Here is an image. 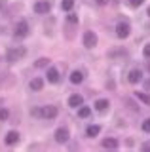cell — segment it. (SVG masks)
<instances>
[{
  "label": "cell",
  "instance_id": "obj_8",
  "mask_svg": "<svg viewBox=\"0 0 150 152\" xmlns=\"http://www.w3.org/2000/svg\"><path fill=\"white\" fill-rule=\"evenodd\" d=\"M46 80H48V84H59L61 82V72H59V69L57 66H51V65H48L46 66V76H44Z\"/></svg>",
  "mask_w": 150,
  "mask_h": 152
},
{
  "label": "cell",
  "instance_id": "obj_25",
  "mask_svg": "<svg viewBox=\"0 0 150 152\" xmlns=\"http://www.w3.org/2000/svg\"><path fill=\"white\" fill-rule=\"evenodd\" d=\"M29 114H31L32 118H40V120H42V108L40 107H32L31 110H29Z\"/></svg>",
  "mask_w": 150,
  "mask_h": 152
},
{
  "label": "cell",
  "instance_id": "obj_22",
  "mask_svg": "<svg viewBox=\"0 0 150 152\" xmlns=\"http://www.w3.org/2000/svg\"><path fill=\"white\" fill-rule=\"evenodd\" d=\"M50 63H51V61L48 59V57H40V59L34 61V66H36V69H46Z\"/></svg>",
  "mask_w": 150,
  "mask_h": 152
},
{
  "label": "cell",
  "instance_id": "obj_34",
  "mask_svg": "<svg viewBox=\"0 0 150 152\" xmlns=\"http://www.w3.org/2000/svg\"><path fill=\"white\" fill-rule=\"evenodd\" d=\"M148 17H150V8H148Z\"/></svg>",
  "mask_w": 150,
  "mask_h": 152
},
{
  "label": "cell",
  "instance_id": "obj_24",
  "mask_svg": "<svg viewBox=\"0 0 150 152\" xmlns=\"http://www.w3.org/2000/svg\"><path fill=\"white\" fill-rule=\"evenodd\" d=\"M118 55L125 57V55H127V51H125V50H122V48H118V50H112L110 53H108V57H110V59H114V57H118Z\"/></svg>",
  "mask_w": 150,
  "mask_h": 152
},
{
  "label": "cell",
  "instance_id": "obj_21",
  "mask_svg": "<svg viewBox=\"0 0 150 152\" xmlns=\"http://www.w3.org/2000/svg\"><path fill=\"white\" fill-rule=\"evenodd\" d=\"M144 2H146V0H125V4H127L131 10H139L141 6H144Z\"/></svg>",
  "mask_w": 150,
  "mask_h": 152
},
{
  "label": "cell",
  "instance_id": "obj_7",
  "mask_svg": "<svg viewBox=\"0 0 150 152\" xmlns=\"http://www.w3.org/2000/svg\"><path fill=\"white\" fill-rule=\"evenodd\" d=\"M42 108V120H55L59 116V107L57 104H44Z\"/></svg>",
  "mask_w": 150,
  "mask_h": 152
},
{
  "label": "cell",
  "instance_id": "obj_1",
  "mask_svg": "<svg viewBox=\"0 0 150 152\" xmlns=\"http://www.w3.org/2000/svg\"><path fill=\"white\" fill-rule=\"evenodd\" d=\"M31 34V25L27 19H19V21L13 25V38L15 40H25Z\"/></svg>",
  "mask_w": 150,
  "mask_h": 152
},
{
  "label": "cell",
  "instance_id": "obj_16",
  "mask_svg": "<svg viewBox=\"0 0 150 152\" xmlns=\"http://www.w3.org/2000/svg\"><path fill=\"white\" fill-rule=\"evenodd\" d=\"M91 114H93V107H90V104H86V103L76 108V116L80 118V120H87Z\"/></svg>",
  "mask_w": 150,
  "mask_h": 152
},
{
  "label": "cell",
  "instance_id": "obj_29",
  "mask_svg": "<svg viewBox=\"0 0 150 152\" xmlns=\"http://www.w3.org/2000/svg\"><path fill=\"white\" fill-rule=\"evenodd\" d=\"M95 4L99 8H105V6H108V4H110V0H95Z\"/></svg>",
  "mask_w": 150,
  "mask_h": 152
},
{
  "label": "cell",
  "instance_id": "obj_11",
  "mask_svg": "<svg viewBox=\"0 0 150 152\" xmlns=\"http://www.w3.org/2000/svg\"><path fill=\"white\" fill-rule=\"evenodd\" d=\"M84 80H86V72H84L82 69H74V70H70V74H68V82L72 84V86H80V84H84Z\"/></svg>",
  "mask_w": 150,
  "mask_h": 152
},
{
  "label": "cell",
  "instance_id": "obj_28",
  "mask_svg": "<svg viewBox=\"0 0 150 152\" xmlns=\"http://www.w3.org/2000/svg\"><path fill=\"white\" fill-rule=\"evenodd\" d=\"M143 57L144 59H150V42H146V44L143 46Z\"/></svg>",
  "mask_w": 150,
  "mask_h": 152
},
{
  "label": "cell",
  "instance_id": "obj_3",
  "mask_svg": "<svg viewBox=\"0 0 150 152\" xmlns=\"http://www.w3.org/2000/svg\"><path fill=\"white\" fill-rule=\"evenodd\" d=\"M97 44H99V36H97V32L91 31V28L84 31V34H82V46L86 48V50H93V48H97Z\"/></svg>",
  "mask_w": 150,
  "mask_h": 152
},
{
  "label": "cell",
  "instance_id": "obj_5",
  "mask_svg": "<svg viewBox=\"0 0 150 152\" xmlns=\"http://www.w3.org/2000/svg\"><path fill=\"white\" fill-rule=\"evenodd\" d=\"M125 78H127V84L139 86L141 82H143V78H144V70L139 69V66H133V69H129V72H127Z\"/></svg>",
  "mask_w": 150,
  "mask_h": 152
},
{
  "label": "cell",
  "instance_id": "obj_23",
  "mask_svg": "<svg viewBox=\"0 0 150 152\" xmlns=\"http://www.w3.org/2000/svg\"><path fill=\"white\" fill-rule=\"evenodd\" d=\"M141 131L146 133V135H150V116L143 120V124H141Z\"/></svg>",
  "mask_w": 150,
  "mask_h": 152
},
{
  "label": "cell",
  "instance_id": "obj_27",
  "mask_svg": "<svg viewBox=\"0 0 150 152\" xmlns=\"http://www.w3.org/2000/svg\"><path fill=\"white\" fill-rule=\"evenodd\" d=\"M125 104H127V107H129V108H131V110H133V112H141V107H139V104H135V103L131 101L129 97L125 99Z\"/></svg>",
  "mask_w": 150,
  "mask_h": 152
},
{
  "label": "cell",
  "instance_id": "obj_13",
  "mask_svg": "<svg viewBox=\"0 0 150 152\" xmlns=\"http://www.w3.org/2000/svg\"><path fill=\"white\" fill-rule=\"evenodd\" d=\"M19 139H21V133L17 129H12V131H8L6 135H4V145L6 146H15L17 142H19Z\"/></svg>",
  "mask_w": 150,
  "mask_h": 152
},
{
  "label": "cell",
  "instance_id": "obj_31",
  "mask_svg": "<svg viewBox=\"0 0 150 152\" xmlns=\"http://www.w3.org/2000/svg\"><path fill=\"white\" fill-rule=\"evenodd\" d=\"M141 84H144V91H150V80H144L143 78V82Z\"/></svg>",
  "mask_w": 150,
  "mask_h": 152
},
{
  "label": "cell",
  "instance_id": "obj_20",
  "mask_svg": "<svg viewBox=\"0 0 150 152\" xmlns=\"http://www.w3.org/2000/svg\"><path fill=\"white\" fill-rule=\"evenodd\" d=\"M76 6V0H61V10L63 12H72Z\"/></svg>",
  "mask_w": 150,
  "mask_h": 152
},
{
  "label": "cell",
  "instance_id": "obj_15",
  "mask_svg": "<svg viewBox=\"0 0 150 152\" xmlns=\"http://www.w3.org/2000/svg\"><path fill=\"white\" fill-rule=\"evenodd\" d=\"M101 131H103L101 124H90V126L86 127V137H87V139H97Z\"/></svg>",
  "mask_w": 150,
  "mask_h": 152
},
{
  "label": "cell",
  "instance_id": "obj_30",
  "mask_svg": "<svg viewBox=\"0 0 150 152\" xmlns=\"http://www.w3.org/2000/svg\"><path fill=\"white\" fill-rule=\"evenodd\" d=\"M141 150H143V152H150V141L143 142V145H141Z\"/></svg>",
  "mask_w": 150,
  "mask_h": 152
},
{
  "label": "cell",
  "instance_id": "obj_19",
  "mask_svg": "<svg viewBox=\"0 0 150 152\" xmlns=\"http://www.w3.org/2000/svg\"><path fill=\"white\" fill-rule=\"evenodd\" d=\"M65 23L70 25V27H78V25H80V17H78V13H74V10H72V12H67Z\"/></svg>",
  "mask_w": 150,
  "mask_h": 152
},
{
  "label": "cell",
  "instance_id": "obj_18",
  "mask_svg": "<svg viewBox=\"0 0 150 152\" xmlns=\"http://www.w3.org/2000/svg\"><path fill=\"white\" fill-rule=\"evenodd\" d=\"M133 97L137 99V103H143L144 107H150V93L144 91V89H137L133 91Z\"/></svg>",
  "mask_w": 150,
  "mask_h": 152
},
{
  "label": "cell",
  "instance_id": "obj_9",
  "mask_svg": "<svg viewBox=\"0 0 150 152\" xmlns=\"http://www.w3.org/2000/svg\"><path fill=\"white\" fill-rule=\"evenodd\" d=\"M32 12L38 13V15H46V13L51 12V2L50 0H36L34 6H32Z\"/></svg>",
  "mask_w": 150,
  "mask_h": 152
},
{
  "label": "cell",
  "instance_id": "obj_4",
  "mask_svg": "<svg viewBox=\"0 0 150 152\" xmlns=\"http://www.w3.org/2000/svg\"><path fill=\"white\" fill-rule=\"evenodd\" d=\"M25 55H27V50H25L23 46L8 48V51H6V61H8L10 65H13V63H17V61H21Z\"/></svg>",
  "mask_w": 150,
  "mask_h": 152
},
{
  "label": "cell",
  "instance_id": "obj_6",
  "mask_svg": "<svg viewBox=\"0 0 150 152\" xmlns=\"http://www.w3.org/2000/svg\"><path fill=\"white\" fill-rule=\"evenodd\" d=\"M53 141L57 142V145H67V142L70 141V129H68L67 126L57 127L55 133H53Z\"/></svg>",
  "mask_w": 150,
  "mask_h": 152
},
{
  "label": "cell",
  "instance_id": "obj_10",
  "mask_svg": "<svg viewBox=\"0 0 150 152\" xmlns=\"http://www.w3.org/2000/svg\"><path fill=\"white\" fill-rule=\"evenodd\" d=\"M93 110L99 112V114H106L110 110V99H106V97L95 99V103H93Z\"/></svg>",
  "mask_w": 150,
  "mask_h": 152
},
{
  "label": "cell",
  "instance_id": "obj_2",
  "mask_svg": "<svg viewBox=\"0 0 150 152\" xmlns=\"http://www.w3.org/2000/svg\"><path fill=\"white\" fill-rule=\"evenodd\" d=\"M114 34L118 40H125V38L131 36V23L127 21V19H120L118 23H116L114 27Z\"/></svg>",
  "mask_w": 150,
  "mask_h": 152
},
{
  "label": "cell",
  "instance_id": "obj_12",
  "mask_svg": "<svg viewBox=\"0 0 150 152\" xmlns=\"http://www.w3.org/2000/svg\"><path fill=\"white\" fill-rule=\"evenodd\" d=\"M101 148L105 150H118L120 148V139H116V137H105V139H101Z\"/></svg>",
  "mask_w": 150,
  "mask_h": 152
},
{
  "label": "cell",
  "instance_id": "obj_33",
  "mask_svg": "<svg viewBox=\"0 0 150 152\" xmlns=\"http://www.w3.org/2000/svg\"><path fill=\"white\" fill-rule=\"evenodd\" d=\"M110 4H120V0H110Z\"/></svg>",
  "mask_w": 150,
  "mask_h": 152
},
{
  "label": "cell",
  "instance_id": "obj_32",
  "mask_svg": "<svg viewBox=\"0 0 150 152\" xmlns=\"http://www.w3.org/2000/svg\"><path fill=\"white\" fill-rule=\"evenodd\" d=\"M144 70L150 74V59H146V63H144Z\"/></svg>",
  "mask_w": 150,
  "mask_h": 152
},
{
  "label": "cell",
  "instance_id": "obj_17",
  "mask_svg": "<svg viewBox=\"0 0 150 152\" xmlns=\"http://www.w3.org/2000/svg\"><path fill=\"white\" fill-rule=\"evenodd\" d=\"M67 104H68L70 108H74V110H76L80 104H84V95H82V93H72V95H68Z\"/></svg>",
  "mask_w": 150,
  "mask_h": 152
},
{
  "label": "cell",
  "instance_id": "obj_26",
  "mask_svg": "<svg viewBox=\"0 0 150 152\" xmlns=\"http://www.w3.org/2000/svg\"><path fill=\"white\" fill-rule=\"evenodd\" d=\"M8 118H10V110L4 107H0V122H6Z\"/></svg>",
  "mask_w": 150,
  "mask_h": 152
},
{
  "label": "cell",
  "instance_id": "obj_14",
  "mask_svg": "<svg viewBox=\"0 0 150 152\" xmlns=\"http://www.w3.org/2000/svg\"><path fill=\"white\" fill-rule=\"evenodd\" d=\"M44 86H46V78H42V76H34V78H31V82H29V89L34 91V93H38V91L44 89Z\"/></svg>",
  "mask_w": 150,
  "mask_h": 152
}]
</instances>
